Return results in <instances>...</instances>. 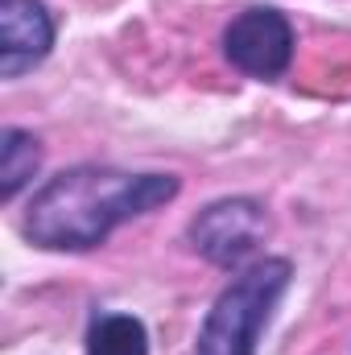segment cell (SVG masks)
I'll use <instances>...</instances> for the list:
<instances>
[{
	"label": "cell",
	"instance_id": "1",
	"mask_svg": "<svg viewBox=\"0 0 351 355\" xmlns=\"http://www.w3.org/2000/svg\"><path fill=\"white\" fill-rule=\"evenodd\" d=\"M182 182L162 170H116V166H71L46 178L25 211L21 236L42 252H91L108 236L166 202Z\"/></svg>",
	"mask_w": 351,
	"mask_h": 355
},
{
	"label": "cell",
	"instance_id": "2",
	"mask_svg": "<svg viewBox=\"0 0 351 355\" xmlns=\"http://www.w3.org/2000/svg\"><path fill=\"white\" fill-rule=\"evenodd\" d=\"M293 285V265L285 257H261L248 268L232 272L211 310L203 314L194 355H257L281 297Z\"/></svg>",
	"mask_w": 351,
	"mask_h": 355
},
{
	"label": "cell",
	"instance_id": "3",
	"mask_svg": "<svg viewBox=\"0 0 351 355\" xmlns=\"http://www.w3.org/2000/svg\"><path fill=\"white\" fill-rule=\"evenodd\" d=\"M264 236H268V211L261 198L248 194H228L207 202L190 223H186V244L215 268L240 272L252 261H261Z\"/></svg>",
	"mask_w": 351,
	"mask_h": 355
},
{
	"label": "cell",
	"instance_id": "4",
	"mask_svg": "<svg viewBox=\"0 0 351 355\" xmlns=\"http://www.w3.org/2000/svg\"><path fill=\"white\" fill-rule=\"evenodd\" d=\"M223 58L248 75L273 83L293 67V25L281 8L273 4H252L244 12H236L223 29Z\"/></svg>",
	"mask_w": 351,
	"mask_h": 355
},
{
	"label": "cell",
	"instance_id": "5",
	"mask_svg": "<svg viewBox=\"0 0 351 355\" xmlns=\"http://www.w3.org/2000/svg\"><path fill=\"white\" fill-rule=\"evenodd\" d=\"M54 12L46 0H0V79L17 83L54 50Z\"/></svg>",
	"mask_w": 351,
	"mask_h": 355
},
{
	"label": "cell",
	"instance_id": "6",
	"mask_svg": "<svg viewBox=\"0 0 351 355\" xmlns=\"http://www.w3.org/2000/svg\"><path fill=\"white\" fill-rule=\"evenodd\" d=\"M83 355H149V327L124 310H95L87 318Z\"/></svg>",
	"mask_w": 351,
	"mask_h": 355
},
{
	"label": "cell",
	"instance_id": "7",
	"mask_svg": "<svg viewBox=\"0 0 351 355\" xmlns=\"http://www.w3.org/2000/svg\"><path fill=\"white\" fill-rule=\"evenodd\" d=\"M37 170H42V141L29 128L8 124L0 132V202H17V194L33 186Z\"/></svg>",
	"mask_w": 351,
	"mask_h": 355
}]
</instances>
